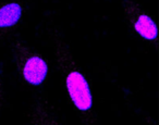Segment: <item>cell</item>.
I'll return each instance as SVG.
<instances>
[{
	"label": "cell",
	"instance_id": "5b68a950",
	"mask_svg": "<svg viewBox=\"0 0 159 125\" xmlns=\"http://www.w3.org/2000/svg\"><path fill=\"white\" fill-rule=\"evenodd\" d=\"M50 114L48 111V107H47V101L43 102L42 105H38L36 108V113H35V121H34V125H56L55 121L52 118H50Z\"/></svg>",
	"mask_w": 159,
	"mask_h": 125
},
{
	"label": "cell",
	"instance_id": "7a4b0ae2",
	"mask_svg": "<svg viewBox=\"0 0 159 125\" xmlns=\"http://www.w3.org/2000/svg\"><path fill=\"white\" fill-rule=\"evenodd\" d=\"M11 53L19 73L27 84L39 86L46 81L48 65L38 53L32 51L19 40L13 42Z\"/></svg>",
	"mask_w": 159,
	"mask_h": 125
},
{
	"label": "cell",
	"instance_id": "8992f818",
	"mask_svg": "<svg viewBox=\"0 0 159 125\" xmlns=\"http://www.w3.org/2000/svg\"><path fill=\"white\" fill-rule=\"evenodd\" d=\"M3 96H5V84H3L2 76H0V105H1V102H2Z\"/></svg>",
	"mask_w": 159,
	"mask_h": 125
},
{
	"label": "cell",
	"instance_id": "277c9868",
	"mask_svg": "<svg viewBox=\"0 0 159 125\" xmlns=\"http://www.w3.org/2000/svg\"><path fill=\"white\" fill-rule=\"evenodd\" d=\"M23 16V6L19 2H8L0 7V42L16 26Z\"/></svg>",
	"mask_w": 159,
	"mask_h": 125
},
{
	"label": "cell",
	"instance_id": "3957f363",
	"mask_svg": "<svg viewBox=\"0 0 159 125\" xmlns=\"http://www.w3.org/2000/svg\"><path fill=\"white\" fill-rule=\"evenodd\" d=\"M124 14L131 29L146 40H156L157 26L154 20L134 0H124Z\"/></svg>",
	"mask_w": 159,
	"mask_h": 125
},
{
	"label": "cell",
	"instance_id": "6da1fadb",
	"mask_svg": "<svg viewBox=\"0 0 159 125\" xmlns=\"http://www.w3.org/2000/svg\"><path fill=\"white\" fill-rule=\"evenodd\" d=\"M56 64L64 81L68 97L74 108L82 125H96V116L93 110V97L89 82L85 78L71 53L70 49L62 42L61 36H57L53 47Z\"/></svg>",
	"mask_w": 159,
	"mask_h": 125
}]
</instances>
